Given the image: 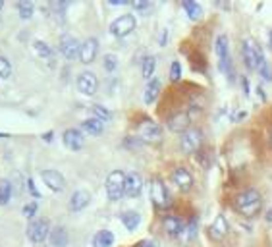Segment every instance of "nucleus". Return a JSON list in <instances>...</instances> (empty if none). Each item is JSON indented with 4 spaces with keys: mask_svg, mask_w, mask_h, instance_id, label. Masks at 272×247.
Returning a JSON list of instances; mask_svg holds the SVG:
<instances>
[{
    "mask_svg": "<svg viewBox=\"0 0 272 247\" xmlns=\"http://www.w3.org/2000/svg\"><path fill=\"white\" fill-rule=\"evenodd\" d=\"M168 78H170V81H174V83H178V81L182 80V66H180V62H178V60H174V62L170 64Z\"/></svg>",
    "mask_w": 272,
    "mask_h": 247,
    "instance_id": "36",
    "label": "nucleus"
},
{
    "mask_svg": "<svg viewBox=\"0 0 272 247\" xmlns=\"http://www.w3.org/2000/svg\"><path fill=\"white\" fill-rule=\"evenodd\" d=\"M264 220H266V222H268V224H272V208H270V211H268V213H266V216H264Z\"/></svg>",
    "mask_w": 272,
    "mask_h": 247,
    "instance_id": "43",
    "label": "nucleus"
},
{
    "mask_svg": "<svg viewBox=\"0 0 272 247\" xmlns=\"http://www.w3.org/2000/svg\"><path fill=\"white\" fill-rule=\"evenodd\" d=\"M50 230L52 228L47 218H37V220H31V224L27 226V238L31 239L33 243H43L50 236Z\"/></svg>",
    "mask_w": 272,
    "mask_h": 247,
    "instance_id": "9",
    "label": "nucleus"
},
{
    "mask_svg": "<svg viewBox=\"0 0 272 247\" xmlns=\"http://www.w3.org/2000/svg\"><path fill=\"white\" fill-rule=\"evenodd\" d=\"M182 8L187 12V16L191 22H199L201 17H203V8H201L197 2H193V0H184L182 2Z\"/></svg>",
    "mask_w": 272,
    "mask_h": 247,
    "instance_id": "28",
    "label": "nucleus"
},
{
    "mask_svg": "<svg viewBox=\"0 0 272 247\" xmlns=\"http://www.w3.org/2000/svg\"><path fill=\"white\" fill-rule=\"evenodd\" d=\"M81 128H83V131L91 134V136H101L104 131V122H101V120H96L91 116V118L81 122Z\"/></svg>",
    "mask_w": 272,
    "mask_h": 247,
    "instance_id": "26",
    "label": "nucleus"
},
{
    "mask_svg": "<svg viewBox=\"0 0 272 247\" xmlns=\"http://www.w3.org/2000/svg\"><path fill=\"white\" fill-rule=\"evenodd\" d=\"M241 58H243V64L247 70H257V66L264 60L263 48L253 39H243L241 41Z\"/></svg>",
    "mask_w": 272,
    "mask_h": 247,
    "instance_id": "2",
    "label": "nucleus"
},
{
    "mask_svg": "<svg viewBox=\"0 0 272 247\" xmlns=\"http://www.w3.org/2000/svg\"><path fill=\"white\" fill-rule=\"evenodd\" d=\"M89 203H91V193H89L87 189H77V192H73L72 197H70V208H72L73 213L83 211Z\"/></svg>",
    "mask_w": 272,
    "mask_h": 247,
    "instance_id": "20",
    "label": "nucleus"
},
{
    "mask_svg": "<svg viewBox=\"0 0 272 247\" xmlns=\"http://www.w3.org/2000/svg\"><path fill=\"white\" fill-rule=\"evenodd\" d=\"M243 91H245V97L249 95V81L247 80H243Z\"/></svg>",
    "mask_w": 272,
    "mask_h": 247,
    "instance_id": "44",
    "label": "nucleus"
},
{
    "mask_svg": "<svg viewBox=\"0 0 272 247\" xmlns=\"http://www.w3.org/2000/svg\"><path fill=\"white\" fill-rule=\"evenodd\" d=\"M228 232H230L228 218L224 215H218L215 218V222L210 224V228H208V236H210V239H215V241H220V239H224L228 236Z\"/></svg>",
    "mask_w": 272,
    "mask_h": 247,
    "instance_id": "16",
    "label": "nucleus"
},
{
    "mask_svg": "<svg viewBox=\"0 0 272 247\" xmlns=\"http://www.w3.org/2000/svg\"><path fill=\"white\" fill-rule=\"evenodd\" d=\"M103 68L106 70V72H114V70L118 68V56L116 54H104Z\"/></svg>",
    "mask_w": 272,
    "mask_h": 247,
    "instance_id": "35",
    "label": "nucleus"
},
{
    "mask_svg": "<svg viewBox=\"0 0 272 247\" xmlns=\"http://www.w3.org/2000/svg\"><path fill=\"white\" fill-rule=\"evenodd\" d=\"M268 41H270V48H272V33H270V37H268Z\"/></svg>",
    "mask_w": 272,
    "mask_h": 247,
    "instance_id": "46",
    "label": "nucleus"
},
{
    "mask_svg": "<svg viewBox=\"0 0 272 247\" xmlns=\"http://www.w3.org/2000/svg\"><path fill=\"white\" fill-rule=\"evenodd\" d=\"M131 6H133L135 10H147L151 4H149L147 0H133V2H131Z\"/></svg>",
    "mask_w": 272,
    "mask_h": 247,
    "instance_id": "39",
    "label": "nucleus"
},
{
    "mask_svg": "<svg viewBox=\"0 0 272 247\" xmlns=\"http://www.w3.org/2000/svg\"><path fill=\"white\" fill-rule=\"evenodd\" d=\"M75 83H77L80 93L85 97H93L96 93V89H99V80H96V75L93 72H81L77 75Z\"/></svg>",
    "mask_w": 272,
    "mask_h": 247,
    "instance_id": "13",
    "label": "nucleus"
},
{
    "mask_svg": "<svg viewBox=\"0 0 272 247\" xmlns=\"http://www.w3.org/2000/svg\"><path fill=\"white\" fill-rule=\"evenodd\" d=\"M62 139H64V145L70 149V151H80L81 147H83V143H85V139H83V134H81L80 129L75 128H70L64 131V136H62Z\"/></svg>",
    "mask_w": 272,
    "mask_h": 247,
    "instance_id": "19",
    "label": "nucleus"
},
{
    "mask_svg": "<svg viewBox=\"0 0 272 247\" xmlns=\"http://www.w3.org/2000/svg\"><path fill=\"white\" fill-rule=\"evenodd\" d=\"M96 54H99V41L95 37H89L81 43V50H80V60L83 64H91L95 62Z\"/></svg>",
    "mask_w": 272,
    "mask_h": 247,
    "instance_id": "15",
    "label": "nucleus"
},
{
    "mask_svg": "<svg viewBox=\"0 0 272 247\" xmlns=\"http://www.w3.org/2000/svg\"><path fill=\"white\" fill-rule=\"evenodd\" d=\"M197 162H201V166L203 168H208V155L207 153H203V151H197Z\"/></svg>",
    "mask_w": 272,
    "mask_h": 247,
    "instance_id": "38",
    "label": "nucleus"
},
{
    "mask_svg": "<svg viewBox=\"0 0 272 247\" xmlns=\"http://www.w3.org/2000/svg\"><path fill=\"white\" fill-rule=\"evenodd\" d=\"M257 72L261 73V78H263L264 81H272V68H270V62H268L266 58L257 66Z\"/></svg>",
    "mask_w": 272,
    "mask_h": 247,
    "instance_id": "34",
    "label": "nucleus"
},
{
    "mask_svg": "<svg viewBox=\"0 0 272 247\" xmlns=\"http://www.w3.org/2000/svg\"><path fill=\"white\" fill-rule=\"evenodd\" d=\"M12 75V62L6 56H0V80H8Z\"/></svg>",
    "mask_w": 272,
    "mask_h": 247,
    "instance_id": "33",
    "label": "nucleus"
},
{
    "mask_svg": "<svg viewBox=\"0 0 272 247\" xmlns=\"http://www.w3.org/2000/svg\"><path fill=\"white\" fill-rule=\"evenodd\" d=\"M184 226L185 222L176 215H166L162 218V228H164V232L168 234L170 238H180L182 232H184Z\"/></svg>",
    "mask_w": 272,
    "mask_h": 247,
    "instance_id": "17",
    "label": "nucleus"
},
{
    "mask_svg": "<svg viewBox=\"0 0 272 247\" xmlns=\"http://www.w3.org/2000/svg\"><path fill=\"white\" fill-rule=\"evenodd\" d=\"M58 48H60V52H62V56H64L66 60H75V58H80L81 43L75 39V37L68 35V33H64V35L60 37Z\"/></svg>",
    "mask_w": 272,
    "mask_h": 247,
    "instance_id": "10",
    "label": "nucleus"
},
{
    "mask_svg": "<svg viewBox=\"0 0 272 247\" xmlns=\"http://www.w3.org/2000/svg\"><path fill=\"white\" fill-rule=\"evenodd\" d=\"M50 243L52 247H66L68 245V241H70V236H68V230H66L64 226H54L52 230H50Z\"/></svg>",
    "mask_w": 272,
    "mask_h": 247,
    "instance_id": "21",
    "label": "nucleus"
},
{
    "mask_svg": "<svg viewBox=\"0 0 272 247\" xmlns=\"http://www.w3.org/2000/svg\"><path fill=\"white\" fill-rule=\"evenodd\" d=\"M17 12H20L22 20H29L33 16V12H35V4L31 0H20L17 2Z\"/></svg>",
    "mask_w": 272,
    "mask_h": 247,
    "instance_id": "31",
    "label": "nucleus"
},
{
    "mask_svg": "<svg viewBox=\"0 0 272 247\" xmlns=\"http://www.w3.org/2000/svg\"><path fill=\"white\" fill-rule=\"evenodd\" d=\"M12 199V183L8 180H0V205H8Z\"/></svg>",
    "mask_w": 272,
    "mask_h": 247,
    "instance_id": "32",
    "label": "nucleus"
},
{
    "mask_svg": "<svg viewBox=\"0 0 272 247\" xmlns=\"http://www.w3.org/2000/svg\"><path fill=\"white\" fill-rule=\"evenodd\" d=\"M197 234H199V222H197V216H191L189 222H185L184 232H182L180 239L185 241V243H189V241H193V239L197 238Z\"/></svg>",
    "mask_w": 272,
    "mask_h": 247,
    "instance_id": "22",
    "label": "nucleus"
},
{
    "mask_svg": "<svg viewBox=\"0 0 272 247\" xmlns=\"http://www.w3.org/2000/svg\"><path fill=\"white\" fill-rule=\"evenodd\" d=\"M41 180L47 185L50 192L60 193L66 189V178L58 170H43L41 172Z\"/></svg>",
    "mask_w": 272,
    "mask_h": 247,
    "instance_id": "12",
    "label": "nucleus"
},
{
    "mask_svg": "<svg viewBox=\"0 0 272 247\" xmlns=\"http://www.w3.org/2000/svg\"><path fill=\"white\" fill-rule=\"evenodd\" d=\"M114 239L116 238L110 230H99L93 238V247H112Z\"/></svg>",
    "mask_w": 272,
    "mask_h": 247,
    "instance_id": "25",
    "label": "nucleus"
},
{
    "mask_svg": "<svg viewBox=\"0 0 272 247\" xmlns=\"http://www.w3.org/2000/svg\"><path fill=\"white\" fill-rule=\"evenodd\" d=\"M201 145H203V134L199 129L195 128H189L187 131H184L180 136V149L184 153H197L201 151Z\"/></svg>",
    "mask_w": 272,
    "mask_h": 247,
    "instance_id": "8",
    "label": "nucleus"
},
{
    "mask_svg": "<svg viewBox=\"0 0 272 247\" xmlns=\"http://www.w3.org/2000/svg\"><path fill=\"white\" fill-rule=\"evenodd\" d=\"M50 137H52V131H48V134H45V136H43V139H45V141H52V139H50Z\"/></svg>",
    "mask_w": 272,
    "mask_h": 247,
    "instance_id": "45",
    "label": "nucleus"
},
{
    "mask_svg": "<svg viewBox=\"0 0 272 247\" xmlns=\"http://www.w3.org/2000/svg\"><path fill=\"white\" fill-rule=\"evenodd\" d=\"M151 201H152V205H154L157 208H160V211H164V208H168L170 205H172L168 189H166V185H164V182H162L160 178H152Z\"/></svg>",
    "mask_w": 272,
    "mask_h": 247,
    "instance_id": "5",
    "label": "nucleus"
},
{
    "mask_svg": "<svg viewBox=\"0 0 272 247\" xmlns=\"http://www.w3.org/2000/svg\"><path fill=\"white\" fill-rule=\"evenodd\" d=\"M166 124H168L170 131H174V134H184V131H187V129H189L191 116H189V112L178 110V112H174V114L170 116Z\"/></svg>",
    "mask_w": 272,
    "mask_h": 247,
    "instance_id": "14",
    "label": "nucleus"
},
{
    "mask_svg": "<svg viewBox=\"0 0 272 247\" xmlns=\"http://www.w3.org/2000/svg\"><path fill=\"white\" fill-rule=\"evenodd\" d=\"M135 247H160L159 241H154V239H143V241H139Z\"/></svg>",
    "mask_w": 272,
    "mask_h": 247,
    "instance_id": "40",
    "label": "nucleus"
},
{
    "mask_svg": "<svg viewBox=\"0 0 272 247\" xmlns=\"http://www.w3.org/2000/svg\"><path fill=\"white\" fill-rule=\"evenodd\" d=\"M170 178H172V183L176 185L180 192L187 193L193 189V176L187 168L176 166L174 170H172V176H170Z\"/></svg>",
    "mask_w": 272,
    "mask_h": 247,
    "instance_id": "11",
    "label": "nucleus"
},
{
    "mask_svg": "<svg viewBox=\"0 0 272 247\" xmlns=\"http://www.w3.org/2000/svg\"><path fill=\"white\" fill-rule=\"evenodd\" d=\"M215 52H216V60H218V68L224 73L230 75V70H232V60H230V43H228V37L224 33H220L215 39Z\"/></svg>",
    "mask_w": 272,
    "mask_h": 247,
    "instance_id": "4",
    "label": "nucleus"
},
{
    "mask_svg": "<svg viewBox=\"0 0 272 247\" xmlns=\"http://www.w3.org/2000/svg\"><path fill=\"white\" fill-rule=\"evenodd\" d=\"M160 93V80L159 78H152L151 81H147V87H145L143 93V101L145 104H152L157 101V97Z\"/></svg>",
    "mask_w": 272,
    "mask_h": 247,
    "instance_id": "23",
    "label": "nucleus"
},
{
    "mask_svg": "<svg viewBox=\"0 0 272 247\" xmlns=\"http://www.w3.org/2000/svg\"><path fill=\"white\" fill-rule=\"evenodd\" d=\"M137 136L143 143H160L162 141V129L157 122L152 120H143L137 128Z\"/></svg>",
    "mask_w": 272,
    "mask_h": 247,
    "instance_id": "6",
    "label": "nucleus"
},
{
    "mask_svg": "<svg viewBox=\"0 0 272 247\" xmlns=\"http://www.w3.org/2000/svg\"><path fill=\"white\" fill-rule=\"evenodd\" d=\"M137 25V20L133 14H122L114 20L112 24H110V33H112L114 37H128L129 33L135 29Z\"/></svg>",
    "mask_w": 272,
    "mask_h": 247,
    "instance_id": "7",
    "label": "nucleus"
},
{
    "mask_svg": "<svg viewBox=\"0 0 272 247\" xmlns=\"http://www.w3.org/2000/svg\"><path fill=\"white\" fill-rule=\"evenodd\" d=\"M27 185H29V192H31V195H33V197H41V195H39V192L35 189V183H33V180H31V178L27 180Z\"/></svg>",
    "mask_w": 272,
    "mask_h": 247,
    "instance_id": "41",
    "label": "nucleus"
},
{
    "mask_svg": "<svg viewBox=\"0 0 272 247\" xmlns=\"http://www.w3.org/2000/svg\"><path fill=\"white\" fill-rule=\"evenodd\" d=\"M154 70H157V58L154 56H145L141 62V73L147 81H151L154 78Z\"/></svg>",
    "mask_w": 272,
    "mask_h": 247,
    "instance_id": "29",
    "label": "nucleus"
},
{
    "mask_svg": "<svg viewBox=\"0 0 272 247\" xmlns=\"http://www.w3.org/2000/svg\"><path fill=\"white\" fill-rule=\"evenodd\" d=\"M234 208L240 213L241 216H247V218H253L261 213V208H263V195L253 189V187H249V189H243L241 193L236 195V199H234Z\"/></svg>",
    "mask_w": 272,
    "mask_h": 247,
    "instance_id": "1",
    "label": "nucleus"
},
{
    "mask_svg": "<svg viewBox=\"0 0 272 247\" xmlns=\"http://www.w3.org/2000/svg\"><path fill=\"white\" fill-rule=\"evenodd\" d=\"M120 220H122V224L126 226V230L133 232V230H137V226L141 222V216H139V213H135V211H126V213H122Z\"/></svg>",
    "mask_w": 272,
    "mask_h": 247,
    "instance_id": "27",
    "label": "nucleus"
},
{
    "mask_svg": "<svg viewBox=\"0 0 272 247\" xmlns=\"http://www.w3.org/2000/svg\"><path fill=\"white\" fill-rule=\"evenodd\" d=\"M143 192V178L137 172H129L126 174V197H139Z\"/></svg>",
    "mask_w": 272,
    "mask_h": 247,
    "instance_id": "18",
    "label": "nucleus"
},
{
    "mask_svg": "<svg viewBox=\"0 0 272 247\" xmlns=\"http://www.w3.org/2000/svg\"><path fill=\"white\" fill-rule=\"evenodd\" d=\"M33 52L39 56V58H45L48 62H54V50L52 47H48L45 41H33Z\"/></svg>",
    "mask_w": 272,
    "mask_h": 247,
    "instance_id": "24",
    "label": "nucleus"
},
{
    "mask_svg": "<svg viewBox=\"0 0 272 247\" xmlns=\"http://www.w3.org/2000/svg\"><path fill=\"white\" fill-rule=\"evenodd\" d=\"M106 197L110 201H120L126 195V174L122 170H114L106 176Z\"/></svg>",
    "mask_w": 272,
    "mask_h": 247,
    "instance_id": "3",
    "label": "nucleus"
},
{
    "mask_svg": "<svg viewBox=\"0 0 272 247\" xmlns=\"http://www.w3.org/2000/svg\"><path fill=\"white\" fill-rule=\"evenodd\" d=\"M166 37H168V31L164 29V31H162V35H160V45H162V47L166 45Z\"/></svg>",
    "mask_w": 272,
    "mask_h": 247,
    "instance_id": "42",
    "label": "nucleus"
},
{
    "mask_svg": "<svg viewBox=\"0 0 272 247\" xmlns=\"http://www.w3.org/2000/svg\"><path fill=\"white\" fill-rule=\"evenodd\" d=\"M37 208H39V203H37V201H31V203H27L24 207V215L27 216L29 220H33L35 215H37Z\"/></svg>",
    "mask_w": 272,
    "mask_h": 247,
    "instance_id": "37",
    "label": "nucleus"
},
{
    "mask_svg": "<svg viewBox=\"0 0 272 247\" xmlns=\"http://www.w3.org/2000/svg\"><path fill=\"white\" fill-rule=\"evenodd\" d=\"M2 6H4V2H2V0H0V10H2Z\"/></svg>",
    "mask_w": 272,
    "mask_h": 247,
    "instance_id": "47",
    "label": "nucleus"
},
{
    "mask_svg": "<svg viewBox=\"0 0 272 247\" xmlns=\"http://www.w3.org/2000/svg\"><path fill=\"white\" fill-rule=\"evenodd\" d=\"M91 114H93V118L101 120V122L112 120V112L108 110L106 106H103V104H93V106H91Z\"/></svg>",
    "mask_w": 272,
    "mask_h": 247,
    "instance_id": "30",
    "label": "nucleus"
}]
</instances>
